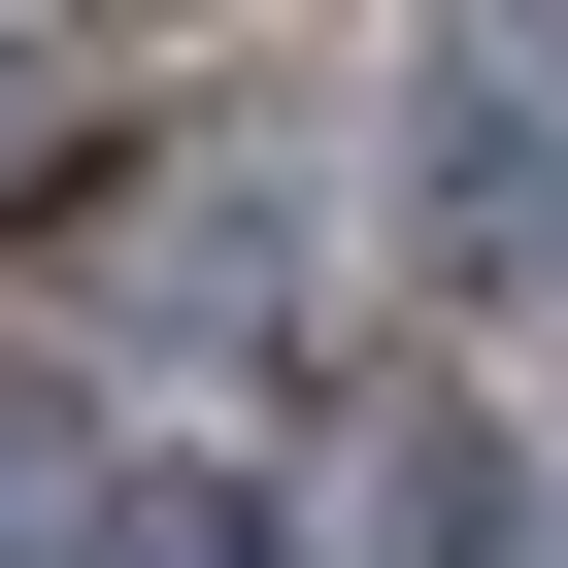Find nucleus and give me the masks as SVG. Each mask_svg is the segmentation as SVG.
Here are the masks:
<instances>
[{"mask_svg":"<svg viewBox=\"0 0 568 568\" xmlns=\"http://www.w3.org/2000/svg\"><path fill=\"white\" fill-rule=\"evenodd\" d=\"M34 535H68V435H0V568H34Z\"/></svg>","mask_w":568,"mask_h":568,"instance_id":"nucleus-1","label":"nucleus"},{"mask_svg":"<svg viewBox=\"0 0 568 568\" xmlns=\"http://www.w3.org/2000/svg\"><path fill=\"white\" fill-rule=\"evenodd\" d=\"M0 168H34V34H0Z\"/></svg>","mask_w":568,"mask_h":568,"instance_id":"nucleus-2","label":"nucleus"}]
</instances>
